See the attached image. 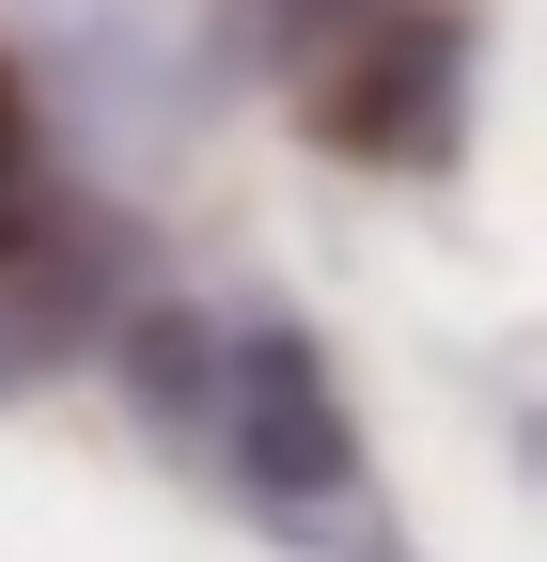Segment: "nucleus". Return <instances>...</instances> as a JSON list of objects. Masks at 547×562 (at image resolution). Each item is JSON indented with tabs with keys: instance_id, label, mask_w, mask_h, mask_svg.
<instances>
[{
	"instance_id": "f257e3e1",
	"label": "nucleus",
	"mask_w": 547,
	"mask_h": 562,
	"mask_svg": "<svg viewBox=\"0 0 547 562\" xmlns=\"http://www.w3.org/2000/svg\"><path fill=\"white\" fill-rule=\"evenodd\" d=\"M235 469H250L282 516H313V501H360L345 391H328V360H313L298 328H250V344H235Z\"/></svg>"
},
{
	"instance_id": "f03ea898",
	"label": "nucleus",
	"mask_w": 547,
	"mask_h": 562,
	"mask_svg": "<svg viewBox=\"0 0 547 562\" xmlns=\"http://www.w3.org/2000/svg\"><path fill=\"white\" fill-rule=\"evenodd\" d=\"M125 360H142V406H220V344H203L188 313H142Z\"/></svg>"
},
{
	"instance_id": "7ed1b4c3",
	"label": "nucleus",
	"mask_w": 547,
	"mask_h": 562,
	"mask_svg": "<svg viewBox=\"0 0 547 562\" xmlns=\"http://www.w3.org/2000/svg\"><path fill=\"white\" fill-rule=\"evenodd\" d=\"M0 235H16V140H0Z\"/></svg>"
}]
</instances>
